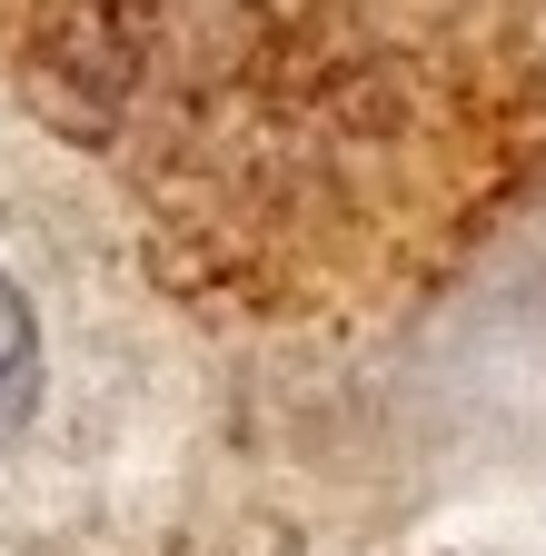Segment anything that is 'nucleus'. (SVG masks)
I'll return each mask as SVG.
<instances>
[{
	"mask_svg": "<svg viewBox=\"0 0 546 556\" xmlns=\"http://www.w3.org/2000/svg\"><path fill=\"white\" fill-rule=\"evenodd\" d=\"M219 388L119 208L0 110V556H199Z\"/></svg>",
	"mask_w": 546,
	"mask_h": 556,
	"instance_id": "obj_1",
	"label": "nucleus"
}]
</instances>
